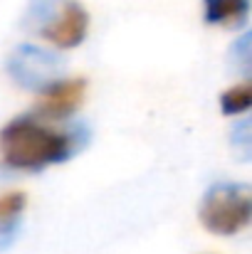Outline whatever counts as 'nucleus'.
<instances>
[{"label": "nucleus", "instance_id": "1", "mask_svg": "<svg viewBox=\"0 0 252 254\" xmlns=\"http://www.w3.org/2000/svg\"><path fill=\"white\" fill-rule=\"evenodd\" d=\"M89 138L82 124L55 128L35 114L15 116L0 128V161L10 170L40 173L77 156Z\"/></svg>", "mask_w": 252, "mask_h": 254}, {"label": "nucleus", "instance_id": "2", "mask_svg": "<svg viewBox=\"0 0 252 254\" xmlns=\"http://www.w3.org/2000/svg\"><path fill=\"white\" fill-rule=\"evenodd\" d=\"M22 22L55 50H75L89 35V12L80 0H30Z\"/></svg>", "mask_w": 252, "mask_h": 254}, {"label": "nucleus", "instance_id": "3", "mask_svg": "<svg viewBox=\"0 0 252 254\" xmlns=\"http://www.w3.org/2000/svg\"><path fill=\"white\" fill-rule=\"evenodd\" d=\"M200 225L218 237L240 235L252 220V190L245 183H215L198 207Z\"/></svg>", "mask_w": 252, "mask_h": 254}, {"label": "nucleus", "instance_id": "4", "mask_svg": "<svg viewBox=\"0 0 252 254\" xmlns=\"http://www.w3.org/2000/svg\"><path fill=\"white\" fill-rule=\"evenodd\" d=\"M65 69L67 64L55 50H47L35 42L17 45L7 57L10 79L17 86L37 91V94L45 91L47 86L57 84L60 79H65Z\"/></svg>", "mask_w": 252, "mask_h": 254}, {"label": "nucleus", "instance_id": "5", "mask_svg": "<svg viewBox=\"0 0 252 254\" xmlns=\"http://www.w3.org/2000/svg\"><path fill=\"white\" fill-rule=\"evenodd\" d=\"M84 94H86L84 79H60L57 84L40 91L35 116L45 121H65L82 106Z\"/></svg>", "mask_w": 252, "mask_h": 254}, {"label": "nucleus", "instance_id": "6", "mask_svg": "<svg viewBox=\"0 0 252 254\" xmlns=\"http://www.w3.org/2000/svg\"><path fill=\"white\" fill-rule=\"evenodd\" d=\"M27 210V195L22 190H10L0 195V252L10 250L20 235L22 215Z\"/></svg>", "mask_w": 252, "mask_h": 254}, {"label": "nucleus", "instance_id": "7", "mask_svg": "<svg viewBox=\"0 0 252 254\" xmlns=\"http://www.w3.org/2000/svg\"><path fill=\"white\" fill-rule=\"evenodd\" d=\"M203 20L218 27H245L250 20V0H203Z\"/></svg>", "mask_w": 252, "mask_h": 254}, {"label": "nucleus", "instance_id": "8", "mask_svg": "<svg viewBox=\"0 0 252 254\" xmlns=\"http://www.w3.org/2000/svg\"><path fill=\"white\" fill-rule=\"evenodd\" d=\"M252 106V84L250 82H240L225 89L220 94V111L225 116H243L248 114Z\"/></svg>", "mask_w": 252, "mask_h": 254}, {"label": "nucleus", "instance_id": "9", "mask_svg": "<svg viewBox=\"0 0 252 254\" xmlns=\"http://www.w3.org/2000/svg\"><path fill=\"white\" fill-rule=\"evenodd\" d=\"M230 60L235 62V67H238L243 74H250V69H252V32L240 35V37L233 42Z\"/></svg>", "mask_w": 252, "mask_h": 254}, {"label": "nucleus", "instance_id": "10", "mask_svg": "<svg viewBox=\"0 0 252 254\" xmlns=\"http://www.w3.org/2000/svg\"><path fill=\"white\" fill-rule=\"evenodd\" d=\"M230 138H233V148L240 153L243 161L250 158V151H252V126H250V119H240L233 131H230Z\"/></svg>", "mask_w": 252, "mask_h": 254}]
</instances>
